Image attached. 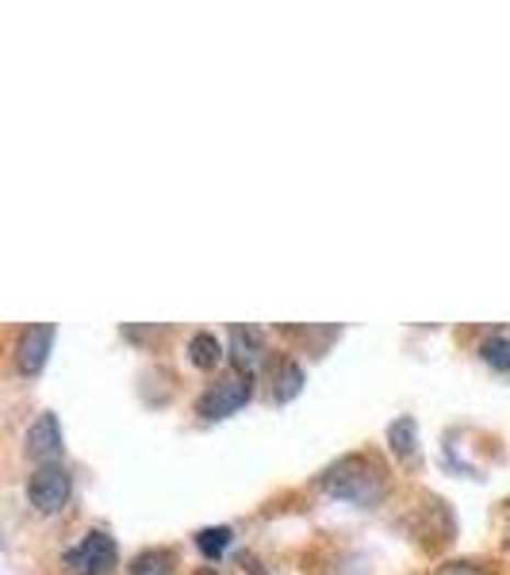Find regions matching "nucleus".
Instances as JSON below:
<instances>
[{"instance_id": "1", "label": "nucleus", "mask_w": 510, "mask_h": 575, "mask_svg": "<svg viewBox=\"0 0 510 575\" xmlns=\"http://www.w3.org/2000/svg\"><path fill=\"white\" fill-rule=\"evenodd\" d=\"M319 487L338 503L376 507L388 495V469L376 453H345L319 472Z\"/></svg>"}, {"instance_id": "2", "label": "nucleus", "mask_w": 510, "mask_h": 575, "mask_svg": "<svg viewBox=\"0 0 510 575\" xmlns=\"http://www.w3.org/2000/svg\"><path fill=\"white\" fill-rule=\"evenodd\" d=\"M73 495V480H69L66 464H38L27 476V503L38 510V515H61Z\"/></svg>"}, {"instance_id": "3", "label": "nucleus", "mask_w": 510, "mask_h": 575, "mask_svg": "<svg viewBox=\"0 0 510 575\" xmlns=\"http://www.w3.org/2000/svg\"><path fill=\"white\" fill-rule=\"evenodd\" d=\"M250 395H253V376H246V372L223 376L219 384H212L196 399V415L204 422H219V418H230L235 410H242L250 403Z\"/></svg>"}, {"instance_id": "4", "label": "nucleus", "mask_w": 510, "mask_h": 575, "mask_svg": "<svg viewBox=\"0 0 510 575\" xmlns=\"http://www.w3.org/2000/svg\"><path fill=\"white\" fill-rule=\"evenodd\" d=\"M115 561H120V549H115V541L107 538L104 530H89L73 549H66V556H61L69 575H104L115 568Z\"/></svg>"}, {"instance_id": "5", "label": "nucleus", "mask_w": 510, "mask_h": 575, "mask_svg": "<svg viewBox=\"0 0 510 575\" xmlns=\"http://www.w3.org/2000/svg\"><path fill=\"white\" fill-rule=\"evenodd\" d=\"M54 338H58V330H54V323L23 326L20 338H15V349H12L15 369H20L23 376H38V372L46 369V361H50Z\"/></svg>"}, {"instance_id": "6", "label": "nucleus", "mask_w": 510, "mask_h": 575, "mask_svg": "<svg viewBox=\"0 0 510 575\" xmlns=\"http://www.w3.org/2000/svg\"><path fill=\"white\" fill-rule=\"evenodd\" d=\"M61 449H66V433H61V422L54 410H43L35 422L27 426V438H23V453L38 464H58Z\"/></svg>"}, {"instance_id": "7", "label": "nucleus", "mask_w": 510, "mask_h": 575, "mask_svg": "<svg viewBox=\"0 0 510 575\" xmlns=\"http://www.w3.org/2000/svg\"><path fill=\"white\" fill-rule=\"evenodd\" d=\"M230 361H235L238 372H246V376H253L258 372V364L265 361V341H261V334L253 330V326H235L230 330Z\"/></svg>"}, {"instance_id": "8", "label": "nucleus", "mask_w": 510, "mask_h": 575, "mask_svg": "<svg viewBox=\"0 0 510 575\" xmlns=\"http://www.w3.org/2000/svg\"><path fill=\"white\" fill-rule=\"evenodd\" d=\"M388 446L404 464L419 461V426H415V418L404 415V418H396V422L388 426Z\"/></svg>"}, {"instance_id": "9", "label": "nucleus", "mask_w": 510, "mask_h": 575, "mask_svg": "<svg viewBox=\"0 0 510 575\" xmlns=\"http://www.w3.org/2000/svg\"><path fill=\"white\" fill-rule=\"evenodd\" d=\"M223 353H227V349H223V341L215 338L212 330H196L189 338V361L196 364V369H219V361H223Z\"/></svg>"}, {"instance_id": "10", "label": "nucleus", "mask_w": 510, "mask_h": 575, "mask_svg": "<svg viewBox=\"0 0 510 575\" xmlns=\"http://www.w3.org/2000/svg\"><path fill=\"white\" fill-rule=\"evenodd\" d=\"M307 384V372L299 369L296 361H281L276 364V376H273V399L276 403H292Z\"/></svg>"}, {"instance_id": "11", "label": "nucleus", "mask_w": 510, "mask_h": 575, "mask_svg": "<svg viewBox=\"0 0 510 575\" xmlns=\"http://www.w3.org/2000/svg\"><path fill=\"white\" fill-rule=\"evenodd\" d=\"M127 575H173V553L169 549H143L131 561Z\"/></svg>"}, {"instance_id": "12", "label": "nucleus", "mask_w": 510, "mask_h": 575, "mask_svg": "<svg viewBox=\"0 0 510 575\" xmlns=\"http://www.w3.org/2000/svg\"><path fill=\"white\" fill-rule=\"evenodd\" d=\"M230 541H235V530H230V526H207V530L196 533V549L207 556V561H219V556L230 549Z\"/></svg>"}, {"instance_id": "13", "label": "nucleus", "mask_w": 510, "mask_h": 575, "mask_svg": "<svg viewBox=\"0 0 510 575\" xmlns=\"http://www.w3.org/2000/svg\"><path fill=\"white\" fill-rule=\"evenodd\" d=\"M480 357L496 372H510V334H491V338L480 346Z\"/></svg>"}, {"instance_id": "14", "label": "nucleus", "mask_w": 510, "mask_h": 575, "mask_svg": "<svg viewBox=\"0 0 510 575\" xmlns=\"http://www.w3.org/2000/svg\"><path fill=\"white\" fill-rule=\"evenodd\" d=\"M438 575H488V568H480L476 561H450V564H442Z\"/></svg>"}, {"instance_id": "15", "label": "nucleus", "mask_w": 510, "mask_h": 575, "mask_svg": "<svg viewBox=\"0 0 510 575\" xmlns=\"http://www.w3.org/2000/svg\"><path fill=\"white\" fill-rule=\"evenodd\" d=\"M503 553H510V518H507V526H503Z\"/></svg>"}, {"instance_id": "16", "label": "nucleus", "mask_w": 510, "mask_h": 575, "mask_svg": "<svg viewBox=\"0 0 510 575\" xmlns=\"http://www.w3.org/2000/svg\"><path fill=\"white\" fill-rule=\"evenodd\" d=\"M196 575H227V572H219V568H204V572H196Z\"/></svg>"}]
</instances>
